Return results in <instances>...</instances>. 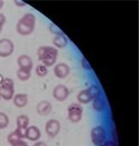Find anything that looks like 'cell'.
Returning <instances> with one entry per match:
<instances>
[{"instance_id":"1","label":"cell","mask_w":139,"mask_h":146,"mask_svg":"<svg viewBox=\"0 0 139 146\" xmlns=\"http://www.w3.org/2000/svg\"><path fill=\"white\" fill-rule=\"evenodd\" d=\"M36 16L33 13H24L17 23V33L22 36H28L32 34L36 27Z\"/></svg>"},{"instance_id":"2","label":"cell","mask_w":139,"mask_h":146,"mask_svg":"<svg viewBox=\"0 0 139 146\" xmlns=\"http://www.w3.org/2000/svg\"><path fill=\"white\" fill-rule=\"evenodd\" d=\"M38 59L47 67L53 66L58 59V50L53 46L43 45L38 47L37 50Z\"/></svg>"},{"instance_id":"3","label":"cell","mask_w":139,"mask_h":146,"mask_svg":"<svg viewBox=\"0 0 139 146\" xmlns=\"http://www.w3.org/2000/svg\"><path fill=\"white\" fill-rule=\"evenodd\" d=\"M14 96V82L10 78H4L0 84V98L4 100H13Z\"/></svg>"},{"instance_id":"4","label":"cell","mask_w":139,"mask_h":146,"mask_svg":"<svg viewBox=\"0 0 139 146\" xmlns=\"http://www.w3.org/2000/svg\"><path fill=\"white\" fill-rule=\"evenodd\" d=\"M90 136L94 145L102 146L107 140V131L103 126L98 125L92 129Z\"/></svg>"},{"instance_id":"5","label":"cell","mask_w":139,"mask_h":146,"mask_svg":"<svg viewBox=\"0 0 139 146\" xmlns=\"http://www.w3.org/2000/svg\"><path fill=\"white\" fill-rule=\"evenodd\" d=\"M83 108L80 104L73 103L68 107V117L71 122L78 123L82 118Z\"/></svg>"},{"instance_id":"6","label":"cell","mask_w":139,"mask_h":146,"mask_svg":"<svg viewBox=\"0 0 139 146\" xmlns=\"http://www.w3.org/2000/svg\"><path fill=\"white\" fill-rule=\"evenodd\" d=\"M14 44L9 38L0 39V57L7 58L13 54L14 52Z\"/></svg>"},{"instance_id":"7","label":"cell","mask_w":139,"mask_h":146,"mask_svg":"<svg viewBox=\"0 0 139 146\" xmlns=\"http://www.w3.org/2000/svg\"><path fill=\"white\" fill-rule=\"evenodd\" d=\"M70 94L69 89L64 84H58L53 90V96L58 102L65 101Z\"/></svg>"},{"instance_id":"8","label":"cell","mask_w":139,"mask_h":146,"mask_svg":"<svg viewBox=\"0 0 139 146\" xmlns=\"http://www.w3.org/2000/svg\"><path fill=\"white\" fill-rule=\"evenodd\" d=\"M61 129V124L58 119H51L47 121L45 124V132L50 138H55L59 134Z\"/></svg>"},{"instance_id":"9","label":"cell","mask_w":139,"mask_h":146,"mask_svg":"<svg viewBox=\"0 0 139 146\" xmlns=\"http://www.w3.org/2000/svg\"><path fill=\"white\" fill-rule=\"evenodd\" d=\"M69 65L66 63H58L53 68V73L58 79H65L70 74Z\"/></svg>"},{"instance_id":"10","label":"cell","mask_w":139,"mask_h":146,"mask_svg":"<svg viewBox=\"0 0 139 146\" xmlns=\"http://www.w3.org/2000/svg\"><path fill=\"white\" fill-rule=\"evenodd\" d=\"M36 110L38 114L42 116H47L52 112L53 105L47 100H42L36 105Z\"/></svg>"},{"instance_id":"11","label":"cell","mask_w":139,"mask_h":146,"mask_svg":"<svg viewBox=\"0 0 139 146\" xmlns=\"http://www.w3.org/2000/svg\"><path fill=\"white\" fill-rule=\"evenodd\" d=\"M40 137H41V131L39 128H38L35 125H31L27 128L25 139L30 141H38Z\"/></svg>"},{"instance_id":"12","label":"cell","mask_w":139,"mask_h":146,"mask_svg":"<svg viewBox=\"0 0 139 146\" xmlns=\"http://www.w3.org/2000/svg\"><path fill=\"white\" fill-rule=\"evenodd\" d=\"M18 64L19 68H26L32 70L34 68V61L33 58L28 54H22L18 58Z\"/></svg>"},{"instance_id":"13","label":"cell","mask_w":139,"mask_h":146,"mask_svg":"<svg viewBox=\"0 0 139 146\" xmlns=\"http://www.w3.org/2000/svg\"><path fill=\"white\" fill-rule=\"evenodd\" d=\"M13 104L17 107V108H23L25 107L28 103V96L27 94L24 93H19L13 96Z\"/></svg>"},{"instance_id":"14","label":"cell","mask_w":139,"mask_h":146,"mask_svg":"<svg viewBox=\"0 0 139 146\" xmlns=\"http://www.w3.org/2000/svg\"><path fill=\"white\" fill-rule=\"evenodd\" d=\"M68 44H69L68 38L64 34L55 35L53 38V44L54 45L53 47H55L56 48H63L67 47Z\"/></svg>"},{"instance_id":"15","label":"cell","mask_w":139,"mask_h":146,"mask_svg":"<svg viewBox=\"0 0 139 146\" xmlns=\"http://www.w3.org/2000/svg\"><path fill=\"white\" fill-rule=\"evenodd\" d=\"M92 105H93V109L96 112L101 113L106 110L107 103L103 96H99V97L95 98L94 100H93Z\"/></svg>"},{"instance_id":"16","label":"cell","mask_w":139,"mask_h":146,"mask_svg":"<svg viewBox=\"0 0 139 146\" xmlns=\"http://www.w3.org/2000/svg\"><path fill=\"white\" fill-rule=\"evenodd\" d=\"M77 100L80 104H87L93 101V98L88 89L81 90L77 95Z\"/></svg>"},{"instance_id":"17","label":"cell","mask_w":139,"mask_h":146,"mask_svg":"<svg viewBox=\"0 0 139 146\" xmlns=\"http://www.w3.org/2000/svg\"><path fill=\"white\" fill-rule=\"evenodd\" d=\"M16 124L17 128H22V129H27L29 126V118L26 114H21L18 115L16 119Z\"/></svg>"},{"instance_id":"18","label":"cell","mask_w":139,"mask_h":146,"mask_svg":"<svg viewBox=\"0 0 139 146\" xmlns=\"http://www.w3.org/2000/svg\"><path fill=\"white\" fill-rule=\"evenodd\" d=\"M17 77L20 81H27L31 77V70L19 68L17 71Z\"/></svg>"},{"instance_id":"19","label":"cell","mask_w":139,"mask_h":146,"mask_svg":"<svg viewBox=\"0 0 139 146\" xmlns=\"http://www.w3.org/2000/svg\"><path fill=\"white\" fill-rule=\"evenodd\" d=\"M88 90L89 91L93 100H94L95 98H97L99 96H102V90H101V88L99 85L97 84H92L90 85Z\"/></svg>"},{"instance_id":"20","label":"cell","mask_w":139,"mask_h":146,"mask_svg":"<svg viewBox=\"0 0 139 146\" xmlns=\"http://www.w3.org/2000/svg\"><path fill=\"white\" fill-rule=\"evenodd\" d=\"M35 73L38 76V77H45L47 73H48V68L47 66H45L44 64H38L36 68H35Z\"/></svg>"},{"instance_id":"21","label":"cell","mask_w":139,"mask_h":146,"mask_svg":"<svg viewBox=\"0 0 139 146\" xmlns=\"http://www.w3.org/2000/svg\"><path fill=\"white\" fill-rule=\"evenodd\" d=\"M7 139H8L9 144L13 145H14L15 143H17L18 141H19V140H21V139H23L21 138V136H20L19 134L18 133V131L15 129L14 131H13L12 133H10L9 135H8Z\"/></svg>"},{"instance_id":"22","label":"cell","mask_w":139,"mask_h":146,"mask_svg":"<svg viewBox=\"0 0 139 146\" xmlns=\"http://www.w3.org/2000/svg\"><path fill=\"white\" fill-rule=\"evenodd\" d=\"M9 124V118L3 112H0V129H6Z\"/></svg>"},{"instance_id":"23","label":"cell","mask_w":139,"mask_h":146,"mask_svg":"<svg viewBox=\"0 0 139 146\" xmlns=\"http://www.w3.org/2000/svg\"><path fill=\"white\" fill-rule=\"evenodd\" d=\"M49 29H50V31H51L53 34H55V35L63 34V31L58 28V26H56V25L53 24V23H51V24L49 25Z\"/></svg>"},{"instance_id":"24","label":"cell","mask_w":139,"mask_h":146,"mask_svg":"<svg viewBox=\"0 0 139 146\" xmlns=\"http://www.w3.org/2000/svg\"><path fill=\"white\" fill-rule=\"evenodd\" d=\"M81 66L82 68L87 69V70H91V69H92V67H91L90 64L88 63V61L84 57H82V58Z\"/></svg>"},{"instance_id":"25","label":"cell","mask_w":139,"mask_h":146,"mask_svg":"<svg viewBox=\"0 0 139 146\" xmlns=\"http://www.w3.org/2000/svg\"><path fill=\"white\" fill-rule=\"evenodd\" d=\"M6 23V17L3 13H0V27H3Z\"/></svg>"},{"instance_id":"26","label":"cell","mask_w":139,"mask_h":146,"mask_svg":"<svg viewBox=\"0 0 139 146\" xmlns=\"http://www.w3.org/2000/svg\"><path fill=\"white\" fill-rule=\"evenodd\" d=\"M102 146H118L117 145L116 142L113 141V140H106L105 143Z\"/></svg>"},{"instance_id":"27","label":"cell","mask_w":139,"mask_h":146,"mask_svg":"<svg viewBox=\"0 0 139 146\" xmlns=\"http://www.w3.org/2000/svg\"><path fill=\"white\" fill-rule=\"evenodd\" d=\"M12 146H28V145L27 142H25L24 140L21 139V140L18 141L17 143H15L14 145H13Z\"/></svg>"},{"instance_id":"28","label":"cell","mask_w":139,"mask_h":146,"mask_svg":"<svg viewBox=\"0 0 139 146\" xmlns=\"http://www.w3.org/2000/svg\"><path fill=\"white\" fill-rule=\"evenodd\" d=\"M14 3L18 6V7H23L26 5V3H24L23 1H20V0H18V1H14Z\"/></svg>"},{"instance_id":"29","label":"cell","mask_w":139,"mask_h":146,"mask_svg":"<svg viewBox=\"0 0 139 146\" xmlns=\"http://www.w3.org/2000/svg\"><path fill=\"white\" fill-rule=\"evenodd\" d=\"M33 146H47V145L43 141H36V143Z\"/></svg>"},{"instance_id":"30","label":"cell","mask_w":139,"mask_h":146,"mask_svg":"<svg viewBox=\"0 0 139 146\" xmlns=\"http://www.w3.org/2000/svg\"><path fill=\"white\" fill-rule=\"evenodd\" d=\"M3 4H4V2L3 0H0V9L3 7Z\"/></svg>"},{"instance_id":"31","label":"cell","mask_w":139,"mask_h":146,"mask_svg":"<svg viewBox=\"0 0 139 146\" xmlns=\"http://www.w3.org/2000/svg\"><path fill=\"white\" fill-rule=\"evenodd\" d=\"M4 79V78H3V76L0 74V84H2V82H3V80Z\"/></svg>"},{"instance_id":"32","label":"cell","mask_w":139,"mask_h":146,"mask_svg":"<svg viewBox=\"0 0 139 146\" xmlns=\"http://www.w3.org/2000/svg\"><path fill=\"white\" fill-rule=\"evenodd\" d=\"M2 30H3V27H0V34H1Z\"/></svg>"}]
</instances>
